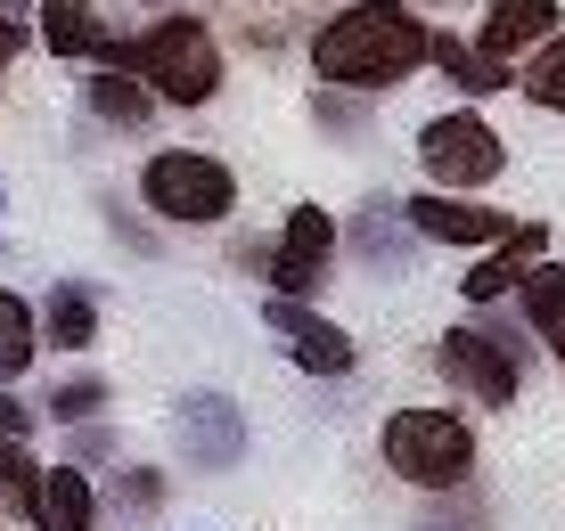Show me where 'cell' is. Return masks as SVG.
<instances>
[{"label": "cell", "mask_w": 565, "mask_h": 531, "mask_svg": "<svg viewBox=\"0 0 565 531\" xmlns=\"http://www.w3.org/2000/svg\"><path fill=\"white\" fill-rule=\"evenodd\" d=\"M426 50H435V25L411 0H353L311 33V83L344 98H385L426 74Z\"/></svg>", "instance_id": "6da1fadb"}, {"label": "cell", "mask_w": 565, "mask_h": 531, "mask_svg": "<svg viewBox=\"0 0 565 531\" xmlns=\"http://www.w3.org/2000/svg\"><path fill=\"white\" fill-rule=\"evenodd\" d=\"M115 74H131L156 107H205V98H222V42H213L205 17H156L148 33H131V42L107 50Z\"/></svg>", "instance_id": "7a4b0ae2"}, {"label": "cell", "mask_w": 565, "mask_h": 531, "mask_svg": "<svg viewBox=\"0 0 565 531\" xmlns=\"http://www.w3.org/2000/svg\"><path fill=\"white\" fill-rule=\"evenodd\" d=\"M377 458L411 490H467V475H476V425L459 409H394L377 425Z\"/></svg>", "instance_id": "3957f363"}, {"label": "cell", "mask_w": 565, "mask_h": 531, "mask_svg": "<svg viewBox=\"0 0 565 531\" xmlns=\"http://www.w3.org/2000/svg\"><path fill=\"white\" fill-rule=\"evenodd\" d=\"M140 205L164 229H222L238 213V172L205 148H164L140 164Z\"/></svg>", "instance_id": "277c9868"}, {"label": "cell", "mask_w": 565, "mask_h": 531, "mask_svg": "<svg viewBox=\"0 0 565 531\" xmlns=\"http://www.w3.org/2000/svg\"><path fill=\"white\" fill-rule=\"evenodd\" d=\"M418 172H426V188H443V196H476V188H492L500 172H509V140H500L476 107L426 115L418 123Z\"/></svg>", "instance_id": "5b68a950"}, {"label": "cell", "mask_w": 565, "mask_h": 531, "mask_svg": "<svg viewBox=\"0 0 565 531\" xmlns=\"http://www.w3.org/2000/svg\"><path fill=\"white\" fill-rule=\"evenodd\" d=\"M435 368L459 392H476L483 409H509L524 392V336H516V327H500V319H459V327H443Z\"/></svg>", "instance_id": "8992f818"}, {"label": "cell", "mask_w": 565, "mask_h": 531, "mask_svg": "<svg viewBox=\"0 0 565 531\" xmlns=\"http://www.w3.org/2000/svg\"><path fill=\"white\" fill-rule=\"evenodd\" d=\"M337 213H320L303 196V205H287V221H279V238H270V270H263V286L270 294H296V303H311V294L328 286V270H337Z\"/></svg>", "instance_id": "52a82bcc"}, {"label": "cell", "mask_w": 565, "mask_h": 531, "mask_svg": "<svg viewBox=\"0 0 565 531\" xmlns=\"http://www.w3.org/2000/svg\"><path fill=\"white\" fill-rule=\"evenodd\" d=\"M172 434H181V458L198 466V475H230V466L246 458V442H255V425H246V409L230 401V392H181L172 401Z\"/></svg>", "instance_id": "ba28073f"}, {"label": "cell", "mask_w": 565, "mask_h": 531, "mask_svg": "<svg viewBox=\"0 0 565 531\" xmlns=\"http://www.w3.org/2000/svg\"><path fill=\"white\" fill-rule=\"evenodd\" d=\"M263 319L279 327L287 360H296L303 377H328V384H337V377H353V368H361V344L344 336V327L328 319L320 303H296V294H270V311H263Z\"/></svg>", "instance_id": "9c48e42d"}, {"label": "cell", "mask_w": 565, "mask_h": 531, "mask_svg": "<svg viewBox=\"0 0 565 531\" xmlns=\"http://www.w3.org/2000/svg\"><path fill=\"white\" fill-rule=\"evenodd\" d=\"M402 221L418 229V246H500L509 238V213L500 205H483V196H443V188H418V196H402Z\"/></svg>", "instance_id": "30bf717a"}, {"label": "cell", "mask_w": 565, "mask_h": 531, "mask_svg": "<svg viewBox=\"0 0 565 531\" xmlns=\"http://www.w3.org/2000/svg\"><path fill=\"white\" fill-rule=\"evenodd\" d=\"M541 253H550V229H541V221H516V229H509L500 246H483V262H476V270L459 279L467 311H492L500 294H516V279H524V270L541 262Z\"/></svg>", "instance_id": "8fae6325"}, {"label": "cell", "mask_w": 565, "mask_h": 531, "mask_svg": "<svg viewBox=\"0 0 565 531\" xmlns=\"http://www.w3.org/2000/svg\"><path fill=\"white\" fill-rule=\"evenodd\" d=\"M557 25H565L557 0H483V33H476V42L516 66V57H524V50H541Z\"/></svg>", "instance_id": "7c38bea8"}, {"label": "cell", "mask_w": 565, "mask_h": 531, "mask_svg": "<svg viewBox=\"0 0 565 531\" xmlns=\"http://www.w3.org/2000/svg\"><path fill=\"white\" fill-rule=\"evenodd\" d=\"M33 531H99V490H90L83 466H42V490L25 507Z\"/></svg>", "instance_id": "4fadbf2b"}, {"label": "cell", "mask_w": 565, "mask_h": 531, "mask_svg": "<svg viewBox=\"0 0 565 531\" xmlns=\"http://www.w3.org/2000/svg\"><path fill=\"white\" fill-rule=\"evenodd\" d=\"M42 50L50 57H107L115 50V25L99 17V0H42Z\"/></svg>", "instance_id": "5bb4252c"}, {"label": "cell", "mask_w": 565, "mask_h": 531, "mask_svg": "<svg viewBox=\"0 0 565 531\" xmlns=\"http://www.w3.org/2000/svg\"><path fill=\"white\" fill-rule=\"evenodd\" d=\"M33 311H42V344L50 351H90V344H99V294H90V286L57 279L50 303H33Z\"/></svg>", "instance_id": "9a60e30c"}, {"label": "cell", "mask_w": 565, "mask_h": 531, "mask_svg": "<svg viewBox=\"0 0 565 531\" xmlns=\"http://www.w3.org/2000/svg\"><path fill=\"white\" fill-rule=\"evenodd\" d=\"M426 66H443L467 98H492V90H509V83H516V66H509V57H492L483 42H459V33H435Z\"/></svg>", "instance_id": "2e32d148"}, {"label": "cell", "mask_w": 565, "mask_h": 531, "mask_svg": "<svg viewBox=\"0 0 565 531\" xmlns=\"http://www.w3.org/2000/svg\"><path fill=\"white\" fill-rule=\"evenodd\" d=\"M353 246H361L377 270H411L418 229L402 221V205H394V196H369V205H361V221H353Z\"/></svg>", "instance_id": "e0dca14e"}, {"label": "cell", "mask_w": 565, "mask_h": 531, "mask_svg": "<svg viewBox=\"0 0 565 531\" xmlns=\"http://www.w3.org/2000/svg\"><path fill=\"white\" fill-rule=\"evenodd\" d=\"M516 319L533 327L550 351L565 344V262H533V270L516 279Z\"/></svg>", "instance_id": "ac0fdd59"}, {"label": "cell", "mask_w": 565, "mask_h": 531, "mask_svg": "<svg viewBox=\"0 0 565 531\" xmlns=\"http://www.w3.org/2000/svg\"><path fill=\"white\" fill-rule=\"evenodd\" d=\"M83 107L99 115L107 131H148L156 98H148L140 83H131V74H115V66H99V74H90V83H83Z\"/></svg>", "instance_id": "d6986e66"}, {"label": "cell", "mask_w": 565, "mask_h": 531, "mask_svg": "<svg viewBox=\"0 0 565 531\" xmlns=\"http://www.w3.org/2000/svg\"><path fill=\"white\" fill-rule=\"evenodd\" d=\"M33 351H42V311L25 303V294L0 286V384H17L33 368Z\"/></svg>", "instance_id": "ffe728a7"}, {"label": "cell", "mask_w": 565, "mask_h": 531, "mask_svg": "<svg viewBox=\"0 0 565 531\" xmlns=\"http://www.w3.org/2000/svg\"><path fill=\"white\" fill-rule=\"evenodd\" d=\"M516 90L533 98V107L565 115V25H557L541 50H524V57H516Z\"/></svg>", "instance_id": "44dd1931"}, {"label": "cell", "mask_w": 565, "mask_h": 531, "mask_svg": "<svg viewBox=\"0 0 565 531\" xmlns=\"http://www.w3.org/2000/svg\"><path fill=\"white\" fill-rule=\"evenodd\" d=\"M107 401H115V384H107V377H66V384H50V392H42V418L83 425V418H107Z\"/></svg>", "instance_id": "7402d4cb"}, {"label": "cell", "mask_w": 565, "mask_h": 531, "mask_svg": "<svg viewBox=\"0 0 565 531\" xmlns=\"http://www.w3.org/2000/svg\"><path fill=\"white\" fill-rule=\"evenodd\" d=\"M164 507V475L156 466H115V523H140Z\"/></svg>", "instance_id": "603a6c76"}, {"label": "cell", "mask_w": 565, "mask_h": 531, "mask_svg": "<svg viewBox=\"0 0 565 531\" xmlns=\"http://www.w3.org/2000/svg\"><path fill=\"white\" fill-rule=\"evenodd\" d=\"M33 490H42V458H33V442H17V434H0V499H17V507H33Z\"/></svg>", "instance_id": "cb8c5ba5"}, {"label": "cell", "mask_w": 565, "mask_h": 531, "mask_svg": "<svg viewBox=\"0 0 565 531\" xmlns=\"http://www.w3.org/2000/svg\"><path fill=\"white\" fill-rule=\"evenodd\" d=\"M418 531H492V516H483V499H451V490H435V507L418 516Z\"/></svg>", "instance_id": "d4e9b609"}, {"label": "cell", "mask_w": 565, "mask_h": 531, "mask_svg": "<svg viewBox=\"0 0 565 531\" xmlns=\"http://www.w3.org/2000/svg\"><path fill=\"white\" fill-rule=\"evenodd\" d=\"M107 449H115V434H107L99 418H83V425H74V458H90V466H99Z\"/></svg>", "instance_id": "484cf974"}, {"label": "cell", "mask_w": 565, "mask_h": 531, "mask_svg": "<svg viewBox=\"0 0 565 531\" xmlns=\"http://www.w3.org/2000/svg\"><path fill=\"white\" fill-rule=\"evenodd\" d=\"M33 418H42V409H25L17 392H0V434H17V442H25V434H33Z\"/></svg>", "instance_id": "4316f807"}, {"label": "cell", "mask_w": 565, "mask_h": 531, "mask_svg": "<svg viewBox=\"0 0 565 531\" xmlns=\"http://www.w3.org/2000/svg\"><path fill=\"white\" fill-rule=\"evenodd\" d=\"M9 66H17V25L0 17V74H9Z\"/></svg>", "instance_id": "83f0119b"}, {"label": "cell", "mask_w": 565, "mask_h": 531, "mask_svg": "<svg viewBox=\"0 0 565 531\" xmlns=\"http://www.w3.org/2000/svg\"><path fill=\"white\" fill-rule=\"evenodd\" d=\"M0 213H9V188H0Z\"/></svg>", "instance_id": "f1b7e54d"}, {"label": "cell", "mask_w": 565, "mask_h": 531, "mask_svg": "<svg viewBox=\"0 0 565 531\" xmlns=\"http://www.w3.org/2000/svg\"><path fill=\"white\" fill-rule=\"evenodd\" d=\"M148 9H172V0H148Z\"/></svg>", "instance_id": "f546056e"}, {"label": "cell", "mask_w": 565, "mask_h": 531, "mask_svg": "<svg viewBox=\"0 0 565 531\" xmlns=\"http://www.w3.org/2000/svg\"><path fill=\"white\" fill-rule=\"evenodd\" d=\"M557 368H565V344H557Z\"/></svg>", "instance_id": "4dcf8cb0"}]
</instances>
